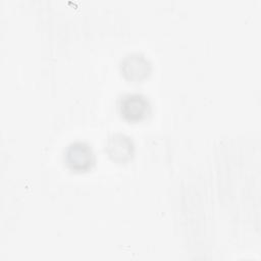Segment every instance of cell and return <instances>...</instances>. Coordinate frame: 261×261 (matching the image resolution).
Wrapping results in <instances>:
<instances>
[{
    "instance_id": "cell-1",
    "label": "cell",
    "mask_w": 261,
    "mask_h": 261,
    "mask_svg": "<svg viewBox=\"0 0 261 261\" xmlns=\"http://www.w3.org/2000/svg\"><path fill=\"white\" fill-rule=\"evenodd\" d=\"M95 161L94 151L88 143L76 141L70 143L64 150V162L74 172L89 171Z\"/></svg>"
},
{
    "instance_id": "cell-2",
    "label": "cell",
    "mask_w": 261,
    "mask_h": 261,
    "mask_svg": "<svg viewBox=\"0 0 261 261\" xmlns=\"http://www.w3.org/2000/svg\"><path fill=\"white\" fill-rule=\"evenodd\" d=\"M118 111L124 120L139 122L151 113V104L142 94H124L118 100Z\"/></svg>"
},
{
    "instance_id": "cell-3",
    "label": "cell",
    "mask_w": 261,
    "mask_h": 261,
    "mask_svg": "<svg viewBox=\"0 0 261 261\" xmlns=\"http://www.w3.org/2000/svg\"><path fill=\"white\" fill-rule=\"evenodd\" d=\"M119 68L125 80L139 83L151 74L152 63L144 54L135 52L125 55L121 59Z\"/></svg>"
},
{
    "instance_id": "cell-4",
    "label": "cell",
    "mask_w": 261,
    "mask_h": 261,
    "mask_svg": "<svg viewBox=\"0 0 261 261\" xmlns=\"http://www.w3.org/2000/svg\"><path fill=\"white\" fill-rule=\"evenodd\" d=\"M105 149L109 158L116 163L128 162L135 153L133 140L121 133L111 135L107 140Z\"/></svg>"
}]
</instances>
